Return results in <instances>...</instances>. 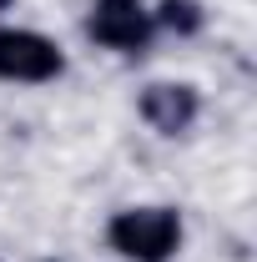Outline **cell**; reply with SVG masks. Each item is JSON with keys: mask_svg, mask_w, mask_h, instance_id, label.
<instances>
[{"mask_svg": "<svg viewBox=\"0 0 257 262\" xmlns=\"http://www.w3.org/2000/svg\"><path fill=\"white\" fill-rule=\"evenodd\" d=\"M187 242V217L172 202H136L106 217V247L121 262H172Z\"/></svg>", "mask_w": 257, "mask_h": 262, "instance_id": "obj_1", "label": "cell"}, {"mask_svg": "<svg viewBox=\"0 0 257 262\" xmlns=\"http://www.w3.org/2000/svg\"><path fill=\"white\" fill-rule=\"evenodd\" d=\"M66 76L61 40L31 26H0V81L5 86H51Z\"/></svg>", "mask_w": 257, "mask_h": 262, "instance_id": "obj_2", "label": "cell"}, {"mask_svg": "<svg viewBox=\"0 0 257 262\" xmlns=\"http://www.w3.org/2000/svg\"><path fill=\"white\" fill-rule=\"evenodd\" d=\"M86 35L96 40L101 51L146 56L152 40H157L152 5H146V0H91V10H86Z\"/></svg>", "mask_w": 257, "mask_h": 262, "instance_id": "obj_3", "label": "cell"}, {"mask_svg": "<svg viewBox=\"0 0 257 262\" xmlns=\"http://www.w3.org/2000/svg\"><path fill=\"white\" fill-rule=\"evenodd\" d=\"M202 106H207L202 86H192V81H146L136 91V116L166 141L192 136V126L202 121Z\"/></svg>", "mask_w": 257, "mask_h": 262, "instance_id": "obj_4", "label": "cell"}, {"mask_svg": "<svg viewBox=\"0 0 257 262\" xmlns=\"http://www.w3.org/2000/svg\"><path fill=\"white\" fill-rule=\"evenodd\" d=\"M152 26H157V35L197 40V35L207 31V5L202 0H157L152 5Z\"/></svg>", "mask_w": 257, "mask_h": 262, "instance_id": "obj_5", "label": "cell"}, {"mask_svg": "<svg viewBox=\"0 0 257 262\" xmlns=\"http://www.w3.org/2000/svg\"><path fill=\"white\" fill-rule=\"evenodd\" d=\"M10 5H15V0H0V15H5V10H10Z\"/></svg>", "mask_w": 257, "mask_h": 262, "instance_id": "obj_6", "label": "cell"}, {"mask_svg": "<svg viewBox=\"0 0 257 262\" xmlns=\"http://www.w3.org/2000/svg\"><path fill=\"white\" fill-rule=\"evenodd\" d=\"M40 262H66V257H40Z\"/></svg>", "mask_w": 257, "mask_h": 262, "instance_id": "obj_7", "label": "cell"}]
</instances>
